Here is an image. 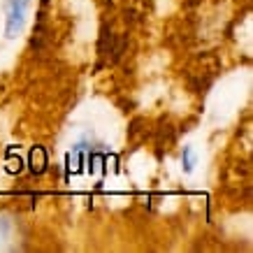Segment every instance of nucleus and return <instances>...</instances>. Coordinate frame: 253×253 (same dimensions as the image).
<instances>
[{
	"label": "nucleus",
	"mask_w": 253,
	"mask_h": 253,
	"mask_svg": "<svg viewBox=\"0 0 253 253\" xmlns=\"http://www.w3.org/2000/svg\"><path fill=\"white\" fill-rule=\"evenodd\" d=\"M28 7H31V0H9L7 2L5 7V38L7 40H14L21 33Z\"/></svg>",
	"instance_id": "1"
},
{
	"label": "nucleus",
	"mask_w": 253,
	"mask_h": 253,
	"mask_svg": "<svg viewBox=\"0 0 253 253\" xmlns=\"http://www.w3.org/2000/svg\"><path fill=\"white\" fill-rule=\"evenodd\" d=\"M195 163H198V156L193 151L191 146H186L184 154H181V169H184L186 174H191L193 169H195Z\"/></svg>",
	"instance_id": "2"
}]
</instances>
